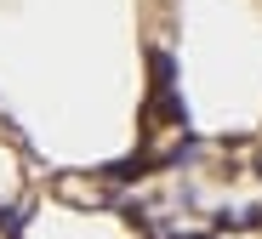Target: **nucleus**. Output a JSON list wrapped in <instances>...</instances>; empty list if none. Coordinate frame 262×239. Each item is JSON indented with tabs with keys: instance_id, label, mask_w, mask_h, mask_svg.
Returning a JSON list of instances; mask_svg holds the SVG:
<instances>
[]
</instances>
